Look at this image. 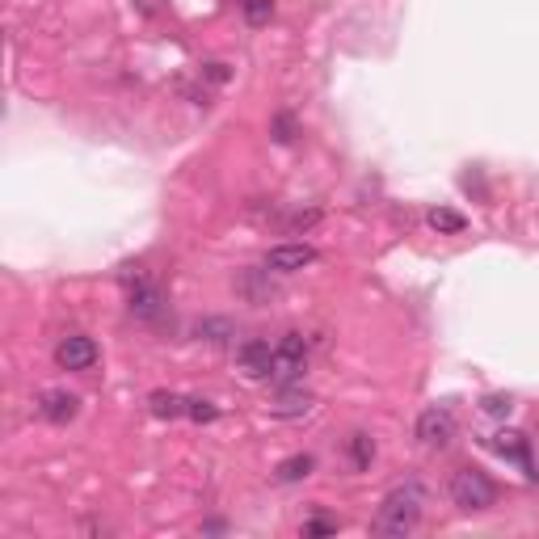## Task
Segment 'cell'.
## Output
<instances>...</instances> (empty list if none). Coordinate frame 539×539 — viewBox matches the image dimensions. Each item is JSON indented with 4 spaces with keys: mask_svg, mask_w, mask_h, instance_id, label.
Segmentation results:
<instances>
[{
    "mask_svg": "<svg viewBox=\"0 0 539 539\" xmlns=\"http://www.w3.org/2000/svg\"><path fill=\"white\" fill-rule=\"evenodd\" d=\"M194 333L207 337V342H228V337H232V321H224V316H211V321H198Z\"/></svg>",
    "mask_w": 539,
    "mask_h": 539,
    "instance_id": "2e32d148",
    "label": "cell"
},
{
    "mask_svg": "<svg viewBox=\"0 0 539 539\" xmlns=\"http://www.w3.org/2000/svg\"><path fill=\"white\" fill-rule=\"evenodd\" d=\"M493 447H497V455H506V459H514V464H523L527 472H531V455H527V443H523V434H514V430H502L493 438Z\"/></svg>",
    "mask_w": 539,
    "mask_h": 539,
    "instance_id": "8fae6325",
    "label": "cell"
},
{
    "mask_svg": "<svg viewBox=\"0 0 539 539\" xmlns=\"http://www.w3.org/2000/svg\"><path fill=\"white\" fill-rule=\"evenodd\" d=\"M38 413H43L47 422L64 426V422H72V417L81 413V396H72V392H64V388H47L43 396H38Z\"/></svg>",
    "mask_w": 539,
    "mask_h": 539,
    "instance_id": "9c48e42d",
    "label": "cell"
},
{
    "mask_svg": "<svg viewBox=\"0 0 539 539\" xmlns=\"http://www.w3.org/2000/svg\"><path fill=\"white\" fill-rule=\"evenodd\" d=\"M186 417H194V422H215V417H219V409H215L211 401H190Z\"/></svg>",
    "mask_w": 539,
    "mask_h": 539,
    "instance_id": "d6986e66",
    "label": "cell"
},
{
    "mask_svg": "<svg viewBox=\"0 0 539 539\" xmlns=\"http://www.w3.org/2000/svg\"><path fill=\"white\" fill-rule=\"evenodd\" d=\"M123 287H127V308H131V316L135 321H161L165 316V291L152 283L148 274H139L135 266H127L123 270Z\"/></svg>",
    "mask_w": 539,
    "mask_h": 539,
    "instance_id": "3957f363",
    "label": "cell"
},
{
    "mask_svg": "<svg viewBox=\"0 0 539 539\" xmlns=\"http://www.w3.org/2000/svg\"><path fill=\"white\" fill-rule=\"evenodd\" d=\"M316 472V459L312 455H291V459H283V464L274 468V476L283 485H295V481H308V476Z\"/></svg>",
    "mask_w": 539,
    "mask_h": 539,
    "instance_id": "30bf717a",
    "label": "cell"
},
{
    "mask_svg": "<svg viewBox=\"0 0 539 539\" xmlns=\"http://www.w3.org/2000/svg\"><path fill=\"white\" fill-rule=\"evenodd\" d=\"M304 371H308V342H304V333H283V342L274 346V371H270V379H274L278 388H287Z\"/></svg>",
    "mask_w": 539,
    "mask_h": 539,
    "instance_id": "277c9868",
    "label": "cell"
},
{
    "mask_svg": "<svg viewBox=\"0 0 539 539\" xmlns=\"http://www.w3.org/2000/svg\"><path fill=\"white\" fill-rule=\"evenodd\" d=\"M148 405H152L156 417H182L190 409V401H186V396H177V392H152Z\"/></svg>",
    "mask_w": 539,
    "mask_h": 539,
    "instance_id": "5bb4252c",
    "label": "cell"
},
{
    "mask_svg": "<svg viewBox=\"0 0 539 539\" xmlns=\"http://www.w3.org/2000/svg\"><path fill=\"white\" fill-rule=\"evenodd\" d=\"M333 531H337L333 518H308L304 523V535H333Z\"/></svg>",
    "mask_w": 539,
    "mask_h": 539,
    "instance_id": "ffe728a7",
    "label": "cell"
},
{
    "mask_svg": "<svg viewBox=\"0 0 539 539\" xmlns=\"http://www.w3.org/2000/svg\"><path fill=\"white\" fill-rule=\"evenodd\" d=\"M274 139H278V144H291V139H295V118L291 114L274 118Z\"/></svg>",
    "mask_w": 539,
    "mask_h": 539,
    "instance_id": "ac0fdd59",
    "label": "cell"
},
{
    "mask_svg": "<svg viewBox=\"0 0 539 539\" xmlns=\"http://www.w3.org/2000/svg\"><path fill=\"white\" fill-rule=\"evenodd\" d=\"M451 502L464 514H481V510H489L497 502V485L481 468H459L451 476Z\"/></svg>",
    "mask_w": 539,
    "mask_h": 539,
    "instance_id": "7a4b0ae2",
    "label": "cell"
},
{
    "mask_svg": "<svg viewBox=\"0 0 539 539\" xmlns=\"http://www.w3.org/2000/svg\"><path fill=\"white\" fill-rule=\"evenodd\" d=\"M451 438H455V417H451V409L434 405V409H426L422 417H417V443H422V447L443 451V447H451Z\"/></svg>",
    "mask_w": 539,
    "mask_h": 539,
    "instance_id": "8992f818",
    "label": "cell"
},
{
    "mask_svg": "<svg viewBox=\"0 0 539 539\" xmlns=\"http://www.w3.org/2000/svg\"><path fill=\"white\" fill-rule=\"evenodd\" d=\"M316 262V249L312 245H274L266 253V270L270 274H295Z\"/></svg>",
    "mask_w": 539,
    "mask_h": 539,
    "instance_id": "ba28073f",
    "label": "cell"
},
{
    "mask_svg": "<svg viewBox=\"0 0 539 539\" xmlns=\"http://www.w3.org/2000/svg\"><path fill=\"white\" fill-rule=\"evenodd\" d=\"M485 413L506 417V413H510V396H489V401H485Z\"/></svg>",
    "mask_w": 539,
    "mask_h": 539,
    "instance_id": "44dd1931",
    "label": "cell"
},
{
    "mask_svg": "<svg viewBox=\"0 0 539 539\" xmlns=\"http://www.w3.org/2000/svg\"><path fill=\"white\" fill-rule=\"evenodd\" d=\"M346 451H350V464H354V468H371V459H375V438L358 430V434H350Z\"/></svg>",
    "mask_w": 539,
    "mask_h": 539,
    "instance_id": "4fadbf2b",
    "label": "cell"
},
{
    "mask_svg": "<svg viewBox=\"0 0 539 539\" xmlns=\"http://www.w3.org/2000/svg\"><path fill=\"white\" fill-rule=\"evenodd\" d=\"M312 409V396L308 392H283V396H278V401H274V417H304Z\"/></svg>",
    "mask_w": 539,
    "mask_h": 539,
    "instance_id": "7c38bea8",
    "label": "cell"
},
{
    "mask_svg": "<svg viewBox=\"0 0 539 539\" xmlns=\"http://www.w3.org/2000/svg\"><path fill=\"white\" fill-rule=\"evenodd\" d=\"M430 228L434 232H464V215L451 211V207H434L430 211Z\"/></svg>",
    "mask_w": 539,
    "mask_h": 539,
    "instance_id": "9a60e30c",
    "label": "cell"
},
{
    "mask_svg": "<svg viewBox=\"0 0 539 539\" xmlns=\"http://www.w3.org/2000/svg\"><path fill=\"white\" fill-rule=\"evenodd\" d=\"M422 506H426V489L417 481L396 485L384 502H379L375 518H371V531L375 535H409L417 523H422Z\"/></svg>",
    "mask_w": 539,
    "mask_h": 539,
    "instance_id": "6da1fadb",
    "label": "cell"
},
{
    "mask_svg": "<svg viewBox=\"0 0 539 539\" xmlns=\"http://www.w3.org/2000/svg\"><path fill=\"white\" fill-rule=\"evenodd\" d=\"M97 358H102V350H97V342H93V337H85V333H68L64 342L55 346L59 371H89Z\"/></svg>",
    "mask_w": 539,
    "mask_h": 539,
    "instance_id": "5b68a950",
    "label": "cell"
},
{
    "mask_svg": "<svg viewBox=\"0 0 539 539\" xmlns=\"http://www.w3.org/2000/svg\"><path fill=\"white\" fill-rule=\"evenodd\" d=\"M241 13H245L249 26H266L270 17H274V0H245Z\"/></svg>",
    "mask_w": 539,
    "mask_h": 539,
    "instance_id": "e0dca14e",
    "label": "cell"
},
{
    "mask_svg": "<svg viewBox=\"0 0 539 539\" xmlns=\"http://www.w3.org/2000/svg\"><path fill=\"white\" fill-rule=\"evenodd\" d=\"M236 363H241V371L249 379H270L274 371V350L270 342H262V337H249V342L236 346Z\"/></svg>",
    "mask_w": 539,
    "mask_h": 539,
    "instance_id": "52a82bcc",
    "label": "cell"
},
{
    "mask_svg": "<svg viewBox=\"0 0 539 539\" xmlns=\"http://www.w3.org/2000/svg\"><path fill=\"white\" fill-rule=\"evenodd\" d=\"M203 72L211 76V81H215V85H224V81H228V68H224V64H207Z\"/></svg>",
    "mask_w": 539,
    "mask_h": 539,
    "instance_id": "7402d4cb",
    "label": "cell"
}]
</instances>
